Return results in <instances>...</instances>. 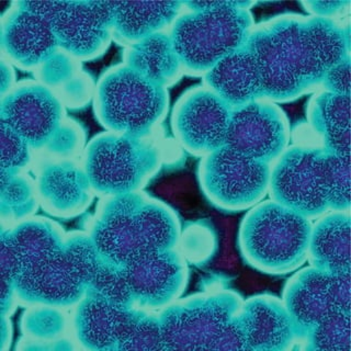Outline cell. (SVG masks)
Returning a JSON list of instances; mask_svg holds the SVG:
<instances>
[{
  "label": "cell",
  "mask_w": 351,
  "mask_h": 351,
  "mask_svg": "<svg viewBox=\"0 0 351 351\" xmlns=\"http://www.w3.org/2000/svg\"><path fill=\"white\" fill-rule=\"evenodd\" d=\"M164 151L151 137L104 131L86 145L80 162L98 195L141 191L159 173Z\"/></svg>",
  "instance_id": "cell-6"
},
{
  "label": "cell",
  "mask_w": 351,
  "mask_h": 351,
  "mask_svg": "<svg viewBox=\"0 0 351 351\" xmlns=\"http://www.w3.org/2000/svg\"><path fill=\"white\" fill-rule=\"evenodd\" d=\"M135 306L162 311L180 299L189 282L188 263L177 248L158 250L124 267Z\"/></svg>",
  "instance_id": "cell-19"
},
{
  "label": "cell",
  "mask_w": 351,
  "mask_h": 351,
  "mask_svg": "<svg viewBox=\"0 0 351 351\" xmlns=\"http://www.w3.org/2000/svg\"><path fill=\"white\" fill-rule=\"evenodd\" d=\"M0 217L3 226H11L36 215L40 208L36 179L27 173H1Z\"/></svg>",
  "instance_id": "cell-27"
},
{
  "label": "cell",
  "mask_w": 351,
  "mask_h": 351,
  "mask_svg": "<svg viewBox=\"0 0 351 351\" xmlns=\"http://www.w3.org/2000/svg\"><path fill=\"white\" fill-rule=\"evenodd\" d=\"M311 351H351V312L336 311L318 323L303 340Z\"/></svg>",
  "instance_id": "cell-29"
},
{
  "label": "cell",
  "mask_w": 351,
  "mask_h": 351,
  "mask_svg": "<svg viewBox=\"0 0 351 351\" xmlns=\"http://www.w3.org/2000/svg\"><path fill=\"white\" fill-rule=\"evenodd\" d=\"M246 45L261 71L263 98L285 104L322 89L327 71L350 55V27L281 14L255 25Z\"/></svg>",
  "instance_id": "cell-1"
},
{
  "label": "cell",
  "mask_w": 351,
  "mask_h": 351,
  "mask_svg": "<svg viewBox=\"0 0 351 351\" xmlns=\"http://www.w3.org/2000/svg\"><path fill=\"white\" fill-rule=\"evenodd\" d=\"M167 88L155 85L123 63L100 76L93 97V111L106 131L146 137L169 111Z\"/></svg>",
  "instance_id": "cell-7"
},
{
  "label": "cell",
  "mask_w": 351,
  "mask_h": 351,
  "mask_svg": "<svg viewBox=\"0 0 351 351\" xmlns=\"http://www.w3.org/2000/svg\"><path fill=\"white\" fill-rule=\"evenodd\" d=\"M86 145L87 141L85 129L80 122L66 117L52 140L49 141V144L40 153L42 156L49 158H82Z\"/></svg>",
  "instance_id": "cell-33"
},
{
  "label": "cell",
  "mask_w": 351,
  "mask_h": 351,
  "mask_svg": "<svg viewBox=\"0 0 351 351\" xmlns=\"http://www.w3.org/2000/svg\"><path fill=\"white\" fill-rule=\"evenodd\" d=\"M316 219L307 252L310 266L332 274L351 272L350 211H328Z\"/></svg>",
  "instance_id": "cell-24"
},
{
  "label": "cell",
  "mask_w": 351,
  "mask_h": 351,
  "mask_svg": "<svg viewBox=\"0 0 351 351\" xmlns=\"http://www.w3.org/2000/svg\"><path fill=\"white\" fill-rule=\"evenodd\" d=\"M302 7L308 16H316L321 19L335 20L336 16L349 10L350 1H302Z\"/></svg>",
  "instance_id": "cell-37"
},
{
  "label": "cell",
  "mask_w": 351,
  "mask_h": 351,
  "mask_svg": "<svg viewBox=\"0 0 351 351\" xmlns=\"http://www.w3.org/2000/svg\"><path fill=\"white\" fill-rule=\"evenodd\" d=\"M145 308L122 306L87 294L74 307L71 332L80 348L93 351H130Z\"/></svg>",
  "instance_id": "cell-18"
},
{
  "label": "cell",
  "mask_w": 351,
  "mask_h": 351,
  "mask_svg": "<svg viewBox=\"0 0 351 351\" xmlns=\"http://www.w3.org/2000/svg\"><path fill=\"white\" fill-rule=\"evenodd\" d=\"M290 124L283 110L268 99L233 109L225 145L272 165L289 147Z\"/></svg>",
  "instance_id": "cell-17"
},
{
  "label": "cell",
  "mask_w": 351,
  "mask_h": 351,
  "mask_svg": "<svg viewBox=\"0 0 351 351\" xmlns=\"http://www.w3.org/2000/svg\"><path fill=\"white\" fill-rule=\"evenodd\" d=\"M177 250L186 263L206 265L219 250V237L211 223L204 219L186 223L181 228Z\"/></svg>",
  "instance_id": "cell-30"
},
{
  "label": "cell",
  "mask_w": 351,
  "mask_h": 351,
  "mask_svg": "<svg viewBox=\"0 0 351 351\" xmlns=\"http://www.w3.org/2000/svg\"><path fill=\"white\" fill-rule=\"evenodd\" d=\"M58 93L38 80L18 82L0 101V122L23 137L36 152L52 140L66 118Z\"/></svg>",
  "instance_id": "cell-16"
},
{
  "label": "cell",
  "mask_w": 351,
  "mask_h": 351,
  "mask_svg": "<svg viewBox=\"0 0 351 351\" xmlns=\"http://www.w3.org/2000/svg\"><path fill=\"white\" fill-rule=\"evenodd\" d=\"M246 350H290L298 340L282 300L259 294L244 300L237 313Z\"/></svg>",
  "instance_id": "cell-21"
},
{
  "label": "cell",
  "mask_w": 351,
  "mask_h": 351,
  "mask_svg": "<svg viewBox=\"0 0 351 351\" xmlns=\"http://www.w3.org/2000/svg\"><path fill=\"white\" fill-rule=\"evenodd\" d=\"M184 11L182 1H112L113 41L126 47L166 32Z\"/></svg>",
  "instance_id": "cell-23"
},
{
  "label": "cell",
  "mask_w": 351,
  "mask_h": 351,
  "mask_svg": "<svg viewBox=\"0 0 351 351\" xmlns=\"http://www.w3.org/2000/svg\"><path fill=\"white\" fill-rule=\"evenodd\" d=\"M350 96L319 89L307 104V122L328 153L351 156Z\"/></svg>",
  "instance_id": "cell-25"
},
{
  "label": "cell",
  "mask_w": 351,
  "mask_h": 351,
  "mask_svg": "<svg viewBox=\"0 0 351 351\" xmlns=\"http://www.w3.org/2000/svg\"><path fill=\"white\" fill-rule=\"evenodd\" d=\"M243 301L236 291L215 289L180 298L159 311L165 350L217 351Z\"/></svg>",
  "instance_id": "cell-8"
},
{
  "label": "cell",
  "mask_w": 351,
  "mask_h": 351,
  "mask_svg": "<svg viewBox=\"0 0 351 351\" xmlns=\"http://www.w3.org/2000/svg\"><path fill=\"white\" fill-rule=\"evenodd\" d=\"M49 18L60 49L80 62L100 58L113 41L112 1H49Z\"/></svg>",
  "instance_id": "cell-13"
},
{
  "label": "cell",
  "mask_w": 351,
  "mask_h": 351,
  "mask_svg": "<svg viewBox=\"0 0 351 351\" xmlns=\"http://www.w3.org/2000/svg\"><path fill=\"white\" fill-rule=\"evenodd\" d=\"M3 58L36 71L60 49L49 18V1H14L0 16Z\"/></svg>",
  "instance_id": "cell-15"
},
{
  "label": "cell",
  "mask_w": 351,
  "mask_h": 351,
  "mask_svg": "<svg viewBox=\"0 0 351 351\" xmlns=\"http://www.w3.org/2000/svg\"><path fill=\"white\" fill-rule=\"evenodd\" d=\"M66 235L67 233L58 222L36 215L11 226L1 225L0 272L3 316H10L18 304V278L63 250Z\"/></svg>",
  "instance_id": "cell-11"
},
{
  "label": "cell",
  "mask_w": 351,
  "mask_h": 351,
  "mask_svg": "<svg viewBox=\"0 0 351 351\" xmlns=\"http://www.w3.org/2000/svg\"><path fill=\"white\" fill-rule=\"evenodd\" d=\"M268 193L310 219L328 212L326 151L321 146H289L271 165Z\"/></svg>",
  "instance_id": "cell-10"
},
{
  "label": "cell",
  "mask_w": 351,
  "mask_h": 351,
  "mask_svg": "<svg viewBox=\"0 0 351 351\" xmlns=\"http://www.w3.org/2000/svg\"><path fill=\"white\" fill-rule=\"evenodd\" d=\"M312 221L277 201L248 210L239 225V246L250 266L270 274L294 272L307 261Z\"/></svg>",
  "instance_id": "cell-4"
},
{
  "label": "cell",
  "mask_w": 351,
  "mask_h": 351,
  "mask_svg": "<svg viewBox=\"0 0 351 351\" xmlns=\"http://www.w3.org/2000/svg\"><path fill=\"white\" fill-rule=\"evenodd\" d=\"M281 300L298 340H304L329 314L351 312V272L332 274L312 266L300 269L285 283Z\"/></svg>",
  "instance_id": "cell-12"
},
{
  "label": "cell",
  "mask_w": 351,
  "mask_h": 351,
  "mask_svg": "<svg viewBox=\"0 0 351 351\" xmlns=\"http://www.w3.org/2000/svg\"><path fill=\"white\" fill-rule=\"evenodd\" d=\"M12 325L9 316H1V347L0 350L5 351L10 348L12 341Z\"/></svg>",
  "instance_id": "cell-40"
},
{
  "label": "cell",
  "mask_w": 351,
  "mask_h": 351,
  "mask_svg": "<svg viewBox=\"0 0 351 351\" xmlns=\"http://www.w3.org/2000/svg\"><path fill=\"white\" fill-rule=\"evenodd\" d=\"M67 308L54 305H29L21 317L25 337L33 340H58L71 332V316Z\"/></svg>",
  "instance_id": "cell-28"
},
{
  "label": "cell",
  "mask_w": 351,
  "mask_h": 351,
  "mask_svg": "<svg viewBox=\"0 0 351 351\" xmlns=\"http://www.w3.org/2000/svg\"><path fill=\"white\" fill-rule=\"evenodd\" d=\"M102 261L104 257L87 232L67 233L63 250L18 278V303L74 308L87 295Z\"/></svg>",
  "instance_id": "cell-5"
},
{
  "label": "cell",
  "mask_w": 351,
  "mask_h": 351,
  "mask_svg": "<svg viewBox=\"0 0 351 351\" xmlns=\"http://www.w3.org/2000/svg\"><path fill=\"white\" fill-rule=\"evenodd\" d=\"M256 1H184L169 33L184 74L203 76L219 60L246 45Z\"/></svg>",
  "instance_id": "cell-3"
},
{
  "label": "cell",
  "mask_w": 351,
  "mask_h": 351,
  "mask_svg": "<svg viewBox=\"0 0 351 351\" xmlns=\"http://www.w3.org/2000/svg\"><path fill=\"white\" fill-rule=\"evenodd\" d=\"M0 142L1 156L0 169L1 173H27L36 162V152L30 144L20 136L8 125L0 122Z\"/></svg>",
  "instance_id": "cell-32"
},
{
  "label": "cell",
  "mask_w": 351,
  "mask_h": 351,
  "mask_svg": "<svg viewBox=\"0 0 351 351\" xmlns=\"http://www.w3.org/2000/svg\"><path fill=\"white\" fill-rule=\"evenodd\" d=\"M41 158L36 166L41 208L56 219H73L85 213L96 193L82 162L77 159Z\"/></svg>",
  "instance_id": "cell-20"
},
{
  "label": "cell",
  "mask_w": 351,
  "mask_h": 351,
  "mask_svg": "<svg viewBox=\"0 0 351 351\" xmlns=\"http://www.w3.org/2000/svg\"><path fill=\"white\" fill-rule=\"evenodd\" d=\"M123 64L155 85L169 88L184 74L168 31L159 32L126 47Z\"/></svg>",
  "instance_id": "cell-26"
},
{
  "label": "cell",
  "mask_w": 351,
  "mask_h": 351,
  "mask_svg": "<svg viewBox=\"0 0 351 351\" xmlns=\"http://www.w3.org/2000/svg\"><path fill=\"white\" fill-rule=\"evenodd\" d=\"M0 78H1L0 87H1V97H3L18 84L16 82L14 66L3 56H1V75H0Z\"/></svg>",
  "instance_id": "cell-39"
},
{
  "label": "cell",
  "mask_w": 351,
  "mask_h": 351,
  "mask_svg": "<svg viewBox=\"0 0 351 351\" xmlns=\"http://www.w3.org/2000/svg\"><path fill=\"white\" fill-rule=\"evenodd\" d=\"M326 186L329 211H350L351 156L326 152Z\"/></svg>",
  "instance_id": "cell-31"
},
{
  "label": "cell",
  "mask_w": 351,
  "mask_h": 351,
  "mask_svg": "<svg viewBox=\"0 0 351 351\" xmlns=\"http://www.w3.org/2000/svg\"><path fill=\"white\" fill-rule=\"evenodd\" d=\"M233 108L206 86L181 95L171 112V129L179 145L193 156H206L226 144Z\"/></svg>",
  "instance_id": "cell-14"
},
{
  "label": "cell",
  "mask_w": 351,
  "mask_h": 351,
  "mask_svg": "<svg viewBox=\"0 0 351 351\" xmlns=\"http://www.w3.org/2000/svg\"><path fill=\"white\" fill-rule=\"evenodd\" d=\"M181 228L173 208L141 190L102 197L86 232L106 261L124 268L151 252L177 248Z\"/></svg>",
  "instance_id": "cell-2"
},
{
  "label": "cell",
  "mask_w": 351,
  "mask_h": 351,
  "mask_svg": "<svg viewBox=\"0 0 351 351\" xmlns=\"http://www.w3.org/2000/svg\"><path fill=\"white\" fill-rule=\"evenodd\" d=\"M350 71L351 56L348 55L327 71L322 89L340 96H350Z\"/></svg>",
  "instance_id": "cell-36"
},
{
  "label": "cell",
  "mask_w": 351,
  "mask_h": 351,
  "mask_svg": "<svg viewBox=\"0 0 351 351\" xmlns=\"http://www.w3.org/2000/svg\"><path fill=\"white\" fill-rule=\"evenodd\" d=\"M271 165L223 146L201 158L197 179L203 195L219 210L241 212L263 200Z\"/></svg>",
  "instance_id": "cell-9"
},
{
  "label": "cell",
  "mask_w": 351,
  "mask_h": 351,
  "mask_svg": "<svg viewBox=\"0 0 351 351\" xmlns=\"http://www.w3.org/2000/svg\"><path fill=\"white\" fill-rule=\"evenodd\" d=\"M82 71V62L60 49L38 66L34 75L36 80L56 90Z\"/></svg>",
  "instance_id": "cell-34"
},
{
  "label": "cell",
  "mask_w": 351,
  "mask_h": 351,
  "mask_svg": "<svg viewBox=\"0 0 351 351\" xmlns=\"http://www.w3.org/2000/svg\"><path fill=\"white\" fill-rule=\"evenodd\" d=\"M202 78L203 85L233 109L263 98L261 71L247 45L225 56Z\"/></svg>",
  "instance_id": "cell-22"
},
{
  "label": "cell",
  "mask_w": 351,
  "mask_h": 351,
  "mask_svg": "<svg viewBox=\"0 0 351 351\" xmlns=\"http://www.w3.org/2000/svg\"><path fill=\"white\" fill-rule=\"evenodd\" d=\"M54 91L58 93L66 109L80 110L93 101L96 82L90 74L82 71Z\"/></svg>",
  "instance_id": "cell-35"
},
{
  "label": "cell",
  "mask_w": 351,
  "mask_h": 351,
  "mask_svg": "<svg viewBox=\"0 0 351 351\" xmlns=\"http://www.w3.org/2000/svg\"><path fill=\"white\" fill-rule=\"evenodd\" d=\"M77 341H73L67 337L60 338L58 340H33L30 338L23 337L16 345L18 350H71L76 348Z\"/></svg>",
  "instance_id": "cell-38"
}]
</instances>
